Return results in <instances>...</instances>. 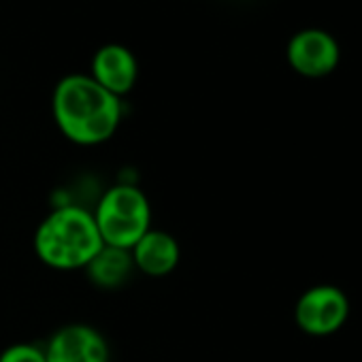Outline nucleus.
<instances>
[{
	"label": "nucleus",
	"instance_id": "f257e3e1",
	"mask_svg": "<svg viewBox=\"0 0 362 362\" xmlns=\"http://www.w3.org/2000/svg\"><path fill=\"white\" fill-rule=\"evenodd\" d=\"M52 113L58 130L75 145L107 143L122 124V98L107 92L90 75L62 77L52 94Z\"/></svg>",
	"mask_w": 362,
	"mask_h": 362
},
{
	"label": "nucleus",
	"instance_id": "f03ea898",
	"mask_svg": "<svg viewBox=\"0 0 362 362\" xmlns=\"http://www.w3.org/2000/svg\"><path fill=\"white\" fill-rule=\"evenodd\" d=\"M37 258L54 271H83L103 250L94 216L81 205H58L37 226Z\"/></svg>",
	"mask_w": 362,
	"mask_h": 362
},
{
	"label": "nucleus",
	"instance_id": "7ed1b4c3",
	"mask_svg": "<svg viewBox=\"0 0 362 362\" xmlns=\"http://www.w3.org/2000/svg\"><path fill=\"white\" fill-rule=\"evenodd\" d=\"M92 216L103 243L128 252L151 228V205L147 194L136 184L126 181L100 194Z\"/></svg>",
	"mask_w": 362,
	"mask_h": 362
},
{
	"label": "nucleus",
	"instance_id": "20e7f679",
	"mask_svg": "<svg viewBox=\"0 0 362 362\" xmlns=\"http://www.w3.org/2000/svg\"><path fill=\"white\" fill-rule=\"evenodd\" d=\"M47 362H111L105 334L90 324H64L43 345Z\"/></svg>",
	"mask_w": 362,
	"mask_h": 362
},
{
	"label": "nucleus",
	"instance_id": "39448f33",
	"mask_svg": "<svg viewBox=\"0 0 362 362\" xmlns=\"http://www.w3.org/2000/svg\"><path fill=\"white\" fill-rule=\"evenodd\" d=\"M296 324L309 334H330L347 317V298L334 286H315L296 303Z\"/></svg>",
	"mask_w": 362,
	"mask_h": 362
},
{
	"label": "nucleus",
	"instance_id": "423d86ee",
	"mask_svg": "<svg viewBox=\"0 0 362 362\" xmlns=\"http://www.w3.org/2000/svg\"><path fill=\"white\" fill-rule=\"evenodd\" d=\"M90 77L107 92L122 98L136 86L139 62L128 47L119 43H109L94 54Z\"/></svg>",
	"mask_w": 362,
	"mask_h": 362
},
{
	"label": "nucleus",
	"instance_id": "0eeeda50",
	"mask_svg": "<svg viewBox=\"0 0 362 362\" xmlns=\"http://www.w3.org/2000/svg\"><path fill=\"white\" fill-rule=\"evenodd\" d=\"M292 69L305 77H322L339 62L337 41L322 30H303L288 45Z\"/></svg>",
	"mask_w": 362,
	"mask_h": 362
},
{
	"label": "nucleus",
	"instance_id": "6e6552de",
	"mask_svg": "<svg viewBox=\"0 0 362 362\" xmlns=\"http://www.w3.org/2000/svg\"><path fill=\"white\" fill-rule=\"evenodd\" d=\"M134 269L141 271L147 277H166L170 275L179 260H181V247L179 241L158 228H149L130 250Z\"/></svg>",
	"mask_w": 362,
	"mask_h": 362
},
{
	"label": "nucleus",
	"instance_id": "1a4fd4ad",
	"mask_svg": "<svg viewBox=\"0 0 362 362\" xmlns=\"http://www.w3.org/2000/svg\"><path fill=\"white\" fill-rule=\"evenodd\" d=\"M83 271L96 288L115 290L130 279L134 271V262L128 250L103 245V250L90 260V264Z\"/></svg>",
	"mask_w": 362,
	"mask_h": 362
},
{
	"label": "nucleus",
	"instance_id": "9d476101",
	"mask_svg": "<svg viewBox=\"0 0 362 362\" xmlns=\"http://www.w3.org/2000/svg\"><path fill=\"white\" fill-rule=\"evenodd\" d=\"M0 362H47L45 347L37 343H13L0 351Z\"/></svg>",
	"mask_w": 362,
	"mask_h": 362
}]
</instances>
